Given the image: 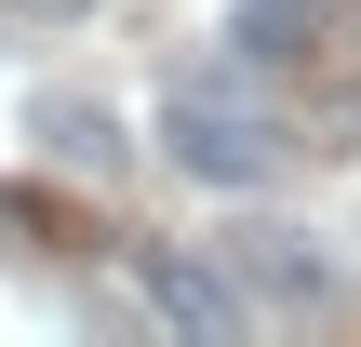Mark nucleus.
Returning a JSON list of instances; mask_svg holds the SVG:
<instances>
[{
	"label": "nucleus",
	"instance_id": "2",
	"mask_svg": "<svg viewBox=\"0 0 361 347\" xmlns=\"http://www.w3.org/2000/svg\"><path fill=\"white\" fill-rule=\"evenodd\" d=\"M161 160L201 174V187H268V120H241V107H214V94H174Z\"/></svg>",
	"mask_w": 361,
	"mask_h": 347
},
{
	"label": "nucleus",
	"instance_id": "6",
	"mask_svg": "<svg viewBox=\"0 0 361 347\" xmlns=\"http://www.w3.org/2000/svg\"><path fill=\"white\" fill-rule=\"evenodd\" d=\"M27 13H94V0H27Z\"/></svg>",
	"mask_w": 361,
	"mask_h": 347
},
{
	"label": "nucleus",
	"instance_id": "1",
	"mask_svg": "<svg viewBox=\"0 0 361 347\" xmlns=\"http://www.w3.org/2000/svg\"><path fill=\"white\" fill-rule=\"evenodd\" d=\"M214 267H228L255 308H335V254H322L295 214H241V227L214 241Z\"/></svg>",
	"mask_w": 361,
	"mask_h": 347
},
{
	"label": "nucleus",
	"instance_id": "3",
	"mask_svg": "<svg viewBox=\"0 0 361 347\" xmlns=\"http://www.w3.org/2000/svg\"><path fill=\"white\" fill-rule=\"evenodd\" d=\"M147 308H161L174 334H241V321H255V294H241L228 267H201V254H147Z\"/></svg>",
	"mask_w": 361,
	"mask_h": 347
},
{
	"label": "nucleus",
	"instance_id": "5",
	"mask_svg": "<svg viewBox=\"0 0 361 347\" xmlns=\"http://www.w3.org/2000/svg\"><path fill=\"white\" fill-rule=\"evenodd\" d=\"M335 0H241V53H308Z\"/></svg>",
	"mask_w": 361,
	"mask_h": 347
},
{
	"label": "nucleus",
	"instance_id": "7",
	"mask_svg": "<svg viewBox=\"0 0 361 347\" xmlns=\"http://www.w3.org/2000/svg\"><path fill=\"white\" fill-rule=\"evenodd\" d=\"M335 120H348V147H361V94H348V107H335Z\"/></svg>",
	"mask_w": 361,
	"mask_h": 347
},
{
	"label": "nucleus",
	"instance_id": "4",
	"mask_svg": "<svg viewBox=\"0 0 361 347\" xmlns=\"http://www.w3.org/2000/svg\"><path fill=\"white\" fill-rule=\"evenodd\" d=\"M27 134H40V160H67V174H121V120H107L94 94H40Z\"/></svg>",
	"mask_w": 361,
	"mask_h": 347
}]
</instances>
